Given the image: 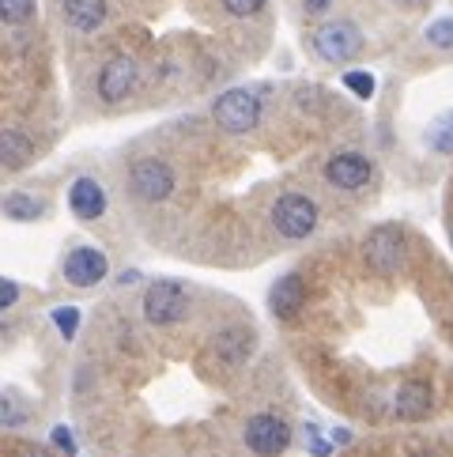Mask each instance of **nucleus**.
<instances>
[{
    "instance_id": "f257e3e1",
    "label": "nucleus",
    "mask_w": 453,
    "mask_h": 457,
    "mask_svg": "<svg viewBox=\"0 0 453 457\" xmlns=\"http://www.w3.org/2000/svg\"><path fill=\"white\" fill-rule=\"evenodd\" d=\"M212 118L223 133H253L261 121V95L250 87H231L212 103Z\"/></svg>"
},
{
    "instance_id": "f03ea898",
    "label": "nucleus",
    "mask_w": 453,
    "mask_h": 457,
    "mask_svg": "<svg viewBox=\"0 0 453 457\" xmlns=\"http://www.w3.org/2000/svg\"><path fill=\"white\" fill-rule=\"evenodd\" d=\"M314 54L329 64H348L363 54V30L351 20H329L314 30Z\"/></svg>"
},
{
    "instance_id": "7ed1b4c3",
    "label": "nucleus",
    "mask_w": 453,
    "mask_h": 457,
    "mask_svg": "<svg viewBox=\"0 0 453 457\" xmlns=\"http://www.w3.org/2000/svg\"><path fill=\"white\" fill-rule=\"evenodd\" d=\"M363 253H367V265L375 269L378 276H393L404 269V253H408V242H404V231L397 223H382L367 235L363 242Z\"/></svg>"
},
{
    "instance_id": "20e7f679",
    "label": "nucleus",
    "mask_w": 453,
    "mask_h": 457,
    "mask_svg": "<svg viewBox=\"0 0 453 457\" xmlns=\"http://www.w3.org/2000/svg\"><path fill=\"white\" fill-rule=\"evenodd\" d=\"M272 227L291 242L310 238L317 231V204L306 197V193H284V197L272 204Z\"/></svg>"
},
{
    "instance_id": "39448f33",
    "label": "nucleus",
    "mask_w": 453,
    "mask_h": 457,
    "mask_svg": "<svg viewBox=\"0 0 453 457\" xmlns=\"http://www.w3.org/2000/svg\"><path fill=\"white\" fill-rule=\"evenodd\" d=\"M189 310V295L177 280H155L144 291V318L152 325H174L182 321Z\"/></svg>"
},
{
    "instance_id": "423d86ee",
    "label": "nucleus",
    "mask_w": 453,
    "mask_h": 457,
    "mask_svg": "<svg viewBox=\"0 0 453 457\" xmlns=\"http://www.w3.org/2000/svg\"><path fill=\"white\" fill-rule=\"evenodd\" d=\"M128 186H133V193L140 201L159 204V201H167L174 193V170L167 167L163 159H152V155L136 159L133 170H128Z\"/></svg>"
},
{
    "instance_id": "0eeeda50",
    "label": "nucleus",
    "mask_w": 453,
    "mask_h": 457,
    "mask_svg": "<svg viewBox=\"0 0 453 457\" xmlns=\"http://www.w3.org/2000/svg\"><path fill=\"white\" fill-rule=\"evenodd\" d=\"M242 438H246V446L257 457H280L291 446V428H287V420L261 412V416L246 420V431H242Z\"/></svg>"
},
{
    "instance_id": "6e6552de",
    "label": "nucleus",
    "mask_w": 453,
    "mask_h": 457,
    "mask_svg": "<svg viewBox=\"0 0 453 457\" xmlns=\"http://www.w3.org/2000/svg\"><path fill=\"white\" fill-rule=\"evenodd\" d=\"M136 84H140V64H136V57L118 54V57H110L103 64V72H99V99L103 103H125L128 95L136 91Z\"/></svg>"
},
{
    "instance_id": "1a4fd4ad",
    "label": "nucleus",
    "mask_w": 453,
    "mask_h": 457,
    "mask_svg": "<svg viewBox=\"0 0 453 457\" xmlns=\"http://www.w3.org/2000/svg\"><path fill=\"white\" fill-rule=\"evenodd\" d=\"M106 272H110V261L99 246H76V250H69V257H64V280H69L72 287L103 284Z\"/></svg>"
},
{
    "instance_id": "9d476101",
    "label": "nucleus",
    "mask_w": 453,
    "mask_h": 457,
    "mask_svg": "<svg viewBox=\"0 0 453 457\" xmlns=\"http://www.w3.org/2000/svg\"><path fill=\"white\" fill-rule=\"evenodd\" d=\"M370 174H375V162H370L367 155L359 152H336L329 162H325V178L329 186L336 189H363L370 182Z\"/></svg>"
},
{
    "instance_id": "9b49d317",
    "label": "nucleus",
    "mask_w": 453,
    "mask_h": 457,
    "mask_svg": "<svg viewBox=\"0 0 453 457\" xmlns=\"http://www.w3.org/2000/svg\"><path fill=\"white\" fill-rule=\"evenodd\" d=\"M302 303H306V284H302V276H299V272L280 276V280L272 284V291H268V306H272V314L284 318V321L299 318Z\"/></svg>"
},
{
    "instance_id": "f8f14e48",
    "label": "nucleus",
    "mask_w": 453,
    "mask_h": 457,
    "mask_svg": "<svg viewBox=\"0 0 453 457\" xmlns=\"http://www.w3.org/2000/svg\"><path fill=\"white\" fill-rule=\"evenodd\" d=\"M69 208H72V216L87 220V223L99 220L106 212V189L95 182V178H76L69 186Z\"/></svg>"
},
{
    "instance_id": "ddd939ff",
    "label": "nucleus",
    "mask_w": 453,
    "mask_h": 457,
    "mask_svg": "<svg viewBox=\"0 0 453 457\" xmlns=\"http://www.w3.org/2000/svg\"><path fill=\"white\" fill-rule=\"evenodd\" d=\"M61 15L79 35H95L106 23L110 8H106V0H61Z\"/></svg>"
},
{
    "instance_id": "4468645a",
    "label": "nucleus",
    "mask_w": 453,
    "mask_h": 457,
    "mask_svg": "<svg viewBox=\"0 0 453 457\" xmlns=\"http://www.w3.org/2000/svg\"><path fill=\"white\" fill-rule=\"evenodd\" d=\"M434 404V394L427 382H404L393 397V416L397 420H424Z\"/></svg>"
},
{
    "instance_id": "2eb2a0df",
    "label": "nucleus",
    "mask_w": 453,
    "mask_h": 457,
    "mask_svg": "<svg viewBox=\"0 0 453 457\" xmlns=\"http://www.w3.org/2000/svg\"><path fill=\"white\" fill-rule=\"evenodd\" d=\"M212 352L223 363H242V359H250V352H253V333L242 329V325H231V329L212 337Z\"/></svg>"
},
{
    "instance_id": "dca6fc26",
    "label": "nucleus",
    "mask_w": 453,
    "mask_h": 457,
    "mask_svg": "<svg viewBox=\"0 0 453 457\" xmlns=\"http://www.w3.org/2000/svg\"><path fill=\"white\" fill-rule=\"evenodd\" d=\"M4 216L12 223H35L45 216V201L35 197V193H27V189H15L4 197Z\"/></svg>"
},
{
    "instance_id": "f3484780",
    "label": "nucleus",
    "mask_w": 453,
    "mask_h": 457,
    "mask_svg": "<svg viewBox=\"0 0 453 457\" xmlns=\"http://www.w3.org/2000/svg\"><path fill=\"white\" fill-rule=\"evenodd\" d=\"M0 155H4L8 170H23L30 162V155H35V144H30L20 129H4V137H0Z\"/></svg>"
},
{
    "instance_id": "a211bd4d",
    "label": "nucleus",
    "mask_w": 453,
    "mask_h": 457,
    "mask_svg": "<svg viewBox=\"0 0 453 457\" xmlns=\"http://www.w3.org/2000/svg\"><path fill=\"white\" fill-rule=\"evenodd\" d=\"M427 144L434 152H442V155H453V110L442 113V118H434L427 125Z\"/></svg>"
},
{
    "instance_id": "6ab92c4d",
    "label": "nucleus",
    "mask_w": 453,
    "mask_h": 457,
    "mask_svg": "<svg viewBox=\"0 0 453 457\" xmlns=\"http://www.w3.org/2000/svg\"><path fill=\"white\" fill-rule=\"evenodd\" d=\"M0 12H4V23L8 27H23V23L35 20L38 0H0Z\"/></svg>"
},
{
    "instance_id": "aec40b11",
    "label": "nucleus",
    "mask_w": 453,
    "mask_h": 457,
    "mask_svg": "<svg viewBox=\"0 0 453 457\" xmlns=\"http://www.w3.org/2000/svg\"><path fill=\"white\" fill-rule=\"evenodd\" d=\"M424 42L434 46V50H453V15H442V20L427 23Z\"/></svg>"
},
{
    "instance_id": "412c9836",
    "label": "nucleus",
    "mask_w": 453,
    "mask_h": 457,
    "mask_svg": "<svg viewBox=\"0 0 453 457\" xmlns=\"http://www.w3.org/2000/svg\"><path fill=\"white\" fill-rule=\"evenodd\" d=\"M344 87L355 95V99H370V95L378 91V79L370 76V72H359V69H355V72H344Z\"/></svg>"
},
{
    "instance_id": "4be33fe9",
    "label": "nucleus",
    "mask_w": 453,
    "mask_h": 457,
    "mask_svg": "<svg viewBox=\"0 0 453 457\" xmlns=\"http://www.w3.org/2000/svg\"><path fill=\"white\" fill-rule=\"evenodd\" d=\"M54 325H57V333H61L64 340H72L76 329H79V310H76V306H57V310H54Z\"/></svg>"
},
{
    "instance_id": "5701e85b",
    "label": "nucleus",
    "mask_w": 453,
    "mask_h": 457,
    "mask_svg": "<svg viewBox=\"0 0 453 457\" xmlns=\"http://www.w3.org/2000/svg\"><path fill=\"white\" fill-rule=\"evenodd\" d=\"M226 15H235V20H250V15H257L265 8V0H223Z\"/></svg>"
},
{
    "instance_id": "b1692460",
    "label": "nucleus",
    "mask_w": 453,
    "mask_h": 457,
    "mask_svg": "<svg viewBox=\"0 0 453 457\" xmlns=\"http://www.w3.org/2000/svg\"><path fill=\"white\" fill-rule=\"evenodd\" d=\"M20 303V284L15 280H0V310H12Z\"/></svg>"
},
{
    "instance_id": "393cba45",
    "label": "nucleus",
    "mask_w": 453,
    "mask_h": 457,
    "mask_svg": "<svg viewBox=\"0 0 453 457\" xmlns=\"http://www.w3.org/2000/svg\"><path fill=\"white\" fill-rule=\"evenodd\" d=\"M54 446H57V450H64V453H76L72 431H69V428H54Z\"/></svg>"
},
{
    "instance_id": "a878e982",
    "label": "nucleus",
    "mask_w": 453,
    "mask_h": 457,
    "mask_svg": "<svg viewBox=\"0 0 453 457\" xmlns=\"http://www.w3.org/2000/svg\"><path fill=\"white\" fill-rule=\"evenodd\" d=\"M306 438H310V450H314V457H329V443H321L317 428H306Z\"/></svg>"
},
{
    "instance_id": "bb28decb",
    "label": "nucleus",
    "mask_w": 453,
    "mask_h": 457,
    "mask_svg": "<svg viewBox=\"0 0 453 457\" xmlns=\"http://www.w3.org/2000/svg\"><path fill=\"white\" fill-rule=\"evenodd\" d=\"M302 4H306V12H310V15H321V12L333 8V0H302Z\"/></svg>"
},
{
    "instance_id": "cd10ccee",
    "label": "nucleus",
    "mask_w": 453,
    "mask_h": 457,
    "mask_svg": "<svg viewBox=\"0 0 453 457\" xmlns=\"http://www.w3.org/2000/svg\"><path fill=\"white\" fill-rule=\"evenodd\" d=\"M20 457H54V453H50V450H42V446H27Z\"/></svg>"
},
{
    "instance_id": "c85d7f7f",
    "label": "nucleus",
    "mask_w": 453,
    "mask_h": 457,
    "mask_svg": "<svg viewBox=\"0 0 453 457\" xmlns=\"http://www.w3.org/2000/svg\"><path fill=\"white\" fill-rule=\"evenodd\" d=\"M348 438H351V431H344V428H340V431H333V443H340V446H344Z\"/></svg>"
},
{
    "instance_id": "c756f323",
    "label": "nucleus",
    "mask_w": 453,
    "mask_h": 457,
    "mask_svg": "<svg viewBox=\"0 0 453 457\" xmlns=\"http://www.w3.org/2000/svg\"><path fill=\"white\" fill-rule=\"evenodd\" d=\"M140 280V272H121V284L128 287V284H136Z\"/></svg>"
},
{
    "instance_id": "7c9ffc66",
    "label": "nucleus",
    "mask_w": 453,
    "mask_h": 457,
    "mask_svg": "<svg viewBox=\"0 0 453 457\" xmlns=\"http://www.w3.org/2000/svg\"><path fill=\"white\" fill-rule=\"evenodd\" d=\"M397 4H404V8H424L427 0H397Z\"/></svg>"
},
{
    "instance_id": "2f4dec72",
    "label": "nucleus",
    "mask_w": 453,
    "mask_h": 457,
    "mask_svg": "<svg viewBox=\"0 0 453 457\" xmlns=\"http://www.w3.org/2000/svg\"><path fill=\"white\" fill-rule=\"evenodd\" d=\"M449 238H453V227H449Z\"/></svg>"
}]
</instances>
